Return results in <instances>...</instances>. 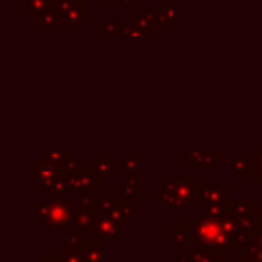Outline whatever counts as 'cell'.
<instances>
[{"instance_id":"3","label":"cell","mask_w":262,"mask_h":262,"mask_svg":"<svg viewBox=\"0 0 262 262\" xmlns=\"http://www.w3.org/2000/svg\"><path fill=\"white\" fill-rule=\"evenodd\" d=\"M101 178L88 169H77L76 172H67V185H65V192H83V190H90L95 192L97 187L101 185Z\"/></svg>"},{"instance_id":"4","label":"cell","mask_w":262,"mask_h":262,"mask_svg":"<svg viewBox=\"0 0 262 262\" xmlns=\"http://www.w3.org/2000/svg\"><path fill=\"white\" fill-rule=\"evenodd\" d=\"M92 233L97 235L99 239H102L104 243H108V241H122V226L113 221L112 217H108V215H97Z\"/></svg>"},{"instance_id":"23","label":"cell","mask_w":262,"mask_h":262,"mask_svg":"<svg viewBox=\"0 0 262 262\" xmlns=\"http://www.w3.org/2000/svg\"><path fill=\"white\" fill-rule=\"evenodd\" d=\"M251 162H253V165H260V167H262V153H253Z\"/></svg>"},{"instance_id":"13","label":"cell","mask_w":262,"mask_h":262,"mask_svg":"<svg viewBox=\"0 0 262 262\" xmlns=\"http://www.w3.org/2000/svg\"><path fill=\"white\" fill-rule=\"evenodd\" d=\"M182 158H187L189 162L198 160L192 167L203 165V167H219L221 165V155L214 153V151H205V153H182Z\"/></svg>"},{"instance_id":"18","label":"cell","mask_w":262,"mask_h":262,"mask_svg":"<svg viewBox=\"0 0 262 262\" xmlns=\"http://www.w3.org/2000/svg\"><path fill=\"white\" fill-rule=\"evenodd\" d=\"M84 244H86V243H84V241H83V235H81V233H76V232H74L72 235L67 237L65 248H67V250L81 251V250H83Z\"/></svg>"},{"instance_id":"9","label":"cell","mask_w":262,"mask_h":262,"mask_svg":"<svg viewBox=\"0 0 262 262\" xmlns=\"http://www.w3.org/2000/svg\"><path fill=\"white\" fill-rule=\"evenodd\" d=\"M104 248L106 243L102 239H99L97 235L90 233V241L83 246L81 255H83L84 262H106L104 260Z\"/></svg>"},{"instance_id":"20","label":"cell","mask_w":262,"mask_h":262,"mask_svg":"<svg viewBox=\"0 0 262 262\" xmlns=\"http://www.w3.org/2000/svg\"><path fill=\"white\" fill-rule=\"evenodd\" d=\"M251 176H253V182L257 183H260L262 185V167L260 165H253V172H251Z\"/></svg>"},{"instance_id":"15","label":"cell","mask_w":262,"mask_h":262,"mask_svg":"<svg viewBox=\"0 0 262 262\" xmlns=\"http://www.w3.org/2000/svg\"><path fill=\"white\" fill-rule=\"evenodd\" d=\"M253 172V162L246 157V153L239 151L237 157L233 158L232 165L228 167V174L230 176H251Z\"/></svg>"},{"instance_id":"21","label":"cell","mask_w":262,"mask_h":262,"mask_svg":"<svg viewBox=\"0 0 262 262\" xmlns=\"http://www.w3.org/2000/svg\"><path fill=\"white\" fill-rule=\"evenodd\" d=\"M120 2H124V13H129L131 6L139 4V0H120Z\"/></svg>"},{"instance_id":"24","label":"cell","mask_w":262,"mask_h":262,"mask_svg":"<svg viewBox=\"0 0 262 262\" xmlns=\"http://www.w3.org/2000/svg\"><path fill=\"white\" fill-rule=\"evenodd\" d=\"M120 0H99V4H119Z\"/></svg>"},{"instance_id":"6","label":"cell","mask_w":262,"mask_h":262,"mask_svg":"<svg viewBox=\"0 0 262 262\" xmlns=\"http://www.w3.org/2000/svg\"><path fill=\"white\" fill-rule=\"evenodd\" d=\"M90 9H88V0H76L72 6L69 8V11L63 16V22H65L67 29H77L86 22L90 16H88Z\"/></svg>"},{"instance_id":"16","label":"cell","mask_w":262,"mask_h":262,"mask_svg":"<svg viewBox=\"0 0 262 262\" xmlns=\"http://www.w3.org/2000/svg\"><path fill=\"white\" fill-rule=\"evenodd\" d=\"M99 36H122L124 24L120 20H102L97 26Z\"/></svg>"},{"instance_id":"19","label":"cell","mask_w":262,"mask_h":262,"mask_svg":"<svg viewBox=\"0 0 262 262\" xmlns=\"http://www.w3.org/2000/svg\"><path fill=\"white\" fill-rule=\"evenodd\" d=\"M124 198H126V201L129 200L131 201H137L139 200V190H137V183H126V187H124Z\"/></svg>"},{"instance_id":"5","label":"cell","mask_w":262,"mask_h":262,"mask_svg":"<svg viewBox=\"0 0 262 262\" xmlns=\"http://www.w3.org/2000/svg\"><path fill=\"white\" fill-rule=\"evenodd\" d=\"M155 15L158 18V27L162 29H178L180 27V9L172 4L171 0H165L164 4L157 6Z\"/></svg>"},{"instance_id":"1","label":"cell","mask_w":262,"mask_h":262,"mask_svg":"<svg viewBox=\"0 0 262 262\" xmlns=\"http://www.w3.org/2000/svg\"><path fill=\"white\" fill-rule=\"evenodd\" d=\"M158 201L165 205V207L172 208H196L198 203V183L196 178H171L165 176L164 178V190L157 192Z\"/></svg>"},{"instance_id":"12","label":"cell","mask_w":262,"mask_h":262,"mask_svg":"<svg viewBox=\"0 0 262 262\" xmlns=\"http://www.w3.org/2000/svg\"><path fill=\"white\" fill-rule=\"evenodd\" d=\"M122 172L126 176V183H139V153L126 151L122 155Z\"/></svg>"},{"instance_id":"8","label":"cell","mask_w":262,"mask_h":262,"mask_svg":"<svg viewBox=\"0 0 262 262\" xmlns=\"http://www.w3.org/2000/svg\"><path fill=\"white\" fill-rule=\"evenodd\" d=\"M226 189H228L226 185H219V187L198 185V198L205 205H225L226 196H228V190Z\"/></svg>"},{"instance_id":"22","label":"cell","mask_w":262,"mask_h":262,"mask_svg":"<svg viewBox=\"0 0 262 262\" xmlns=\"http://www.w3.org/2000/svg\"><path fill=\"white\" fill-rule=\"evenodd\" d=\"M41 262H61V258H59L58 255L52 253V251H49V257H47V258H43Z\"/></svg>"},{"instance_id":"11","label":"cell","mask_w":262,"mask_h":262,"mask_svg":"<svg viewBox=\"0 0 262 262\" xmlns=\"http://www.w3.org/2000/svg\"><path fill=\"white\" fill-rule=\"evenodd\" d=\"M135 215H139V210L131 207V203H127V201H115V205H113L108 217H112L115 223L124 226V225H129L131 217H135Z\"/></svg>"},{"instance_id":"14","label":"cell","mask_w":262,"mask_h":262,"mask_svg":"<svg viewBox=\"0 0 262 262\" xmlns=\"http://www.w3.org/2000/svg\"><path fill=\"white\" fill-rule=\"evenodd\" d=\"M90 169L95 172V174L99 176V178H101L102 183H104L106 180L110 178V176H113V172H115L112 160H110L108 155H106V153H99L97 158L90 162Z\"/></svg>"},{"instance_id":"7","label":"cell","mask_w":262,"mask_h":262,"mask_svg":"<svg viewBox=\"0 0 262 262\" xmlns=\"http://www.w3.org/2000/svg\"><path fill=\"white\" fill-rule=\"evenodd\" d=\"M95 219H97V212L92 210V208H83L81 207L79 210L74 212V232L76 233H92L94 232V225Z\"/></svg>"},{"instance_id":"10","label":"cell","mask_w":262,"mask_h":262,"mask_svg":"<svg viewBox=\"0 0 262 262\" xmlns=\"http://www.w3.org/2000/svg\"><path fill=\"white\" fill-rule=\"evenodd\" d=\"M171 244L174 250H187L194 243V237L192 233H190V228L187 225H176L171 228Z\"/></svg>"},{"instance_id":"17","label":"cell","mask_w":262,"mask_h":262,"mask_svg":"<svg viewBox=\"0 0 262 262\" xmlns=\"http://www.w3.org/2000/svg\"><path fill=\"white\" fill-rule=\"evenodd\" d=\"M122 36H126V38H144V36H149V33H147L142 26H139L137 22H131V24H127V26H124Z\"/></svg>"},{"instance_id":"2","label":"cell","mask_w":262,"mask_h":262,"mask_svg":"<svg viewBox=\"0 0 262 262\" xmlns=\"http://www.w3.org/2000/svg\"><path fill=\"white\" fill-rule=\"evenodd\" d=\"M74 208L63 192L52 190L47 205L34 201V214L45 223L51 230H65L69 225H74Z\"/></svg>"}]
</instances>
